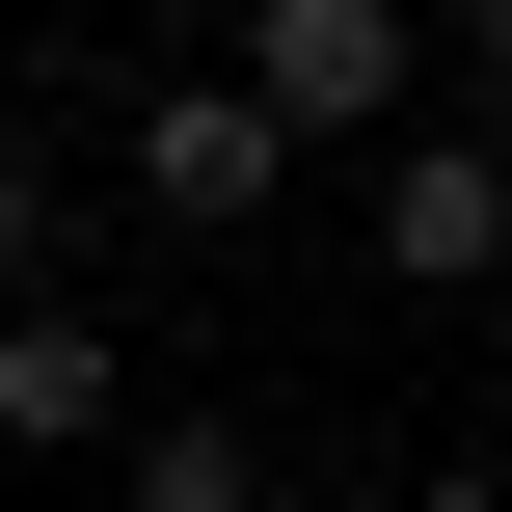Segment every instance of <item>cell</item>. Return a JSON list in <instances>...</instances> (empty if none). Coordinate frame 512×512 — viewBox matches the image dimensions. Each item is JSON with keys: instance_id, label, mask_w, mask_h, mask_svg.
Listing matches in <instances>:
<instances>
[{"instance_id": "obj_1", "label": "cell", "mask_w": 512, "mask_h": 512, "mask_svg": "<svg viewBox=\"0 0 512 512\" xmlns=\"http://www.w3.org/2000/svg\"><path fill=\"white\" fill-rule=\"evenodd\" d=\"M243 108H270L297 162H405V135H432V27H405V0H243Z\"/></svg>"}, {"instance_id": "obj_2", "label": "cell", "mask_w": 512, "mask_h": 512, "mask_svg": "<svg viewBox=\"0 0 512 512\" xmlns=\"http://www.w3.org/2000/svg\"><path fill=\"white\" fill-rule=\"evenodd\" d=\"M270 189H297V135L243 108V54H216V81H135V216H162V243H243Z\"/></svg>"}, {"instance_id": "obj_3", "label": "cell", "mask_w": 512, "mask_h": 512, "mask_svg": "<svg viewBox=\"0 0 512 512\" xmlns=\"http://www.w3.org/2000/svg\"><path fill=\"white\" fill-rule=\"evenodd\" d=\"M378 270H405V297H486V270H512V162L459 135V108L378 162Z\"/></svg>"}, {"instance_id": "obj_4", "label": "cell", "mask_w": 512, "mask_h": 512, "mask_svg": "<svg viewBox=\"0 0 512 512\" xmlns=\"http://www.w3.org/2000/svg\"><path fill=\"white\" fill-rule=\"evenodd\" d=\"M108 405H135V351H108L81 297H27V324H0V459H81Z\"/></svg>"}, {"instance_id": "obj_5", "label": "cell", "mask_w": 512, "mask_h": 512, "mask_svg": "<svg viewBox=\"0 0 512 512\" xmlns=\"http://www.w3.org/2000/svg\"><path fill=\"white\" fill-rule=\"evenodd\" d=\"M135 512H270V459H243V432H162V459H135Z\"/></svg>"}, {"instance_id": "obj_6", "label": "cell", "mask_w": 512, "mask_h": 512, "mask_svg": "<svg viewBox=\"0 0 512 512\" xmlns=\"http://www.w3.org/2000/svg\"><path fill=\"white\" fill-rule=\"evenodd\" d=\"M27 270H54V162H27V108H0V324H27Z\"/></svg>"}, {"instance_id": "obj_7", "label": "cell", "mask_w": 512, "mask_h": 512, "mask_svg": "<svg viewBox=\"0 0 512 512\" xmlns=\"http://www.w3.org/2000/svg\"><path fill=\"white\" fill-rule=\"evenodd\" d=\"M459 108H512V0H459Z\"/></svg>"}, {"instance_id": "obj_8", "label": "cell", "mask_w": 512, "mask_h": 512, "mask_svg": "<svg viewBox=\"0 0 512 512\" xmlns=\"http://www.w3.org/2000/svg\"><path fill=\"white\" fill-rule=\"evenodd\" d=\"M405 512H512V486H405Z\"/></svg>"}]
</instances>
